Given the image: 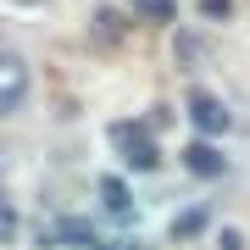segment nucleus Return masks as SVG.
Returning <instances> with one entry per match:
<instances>
[{
    "instance_id": "obj_1",
    "label": "nucleus",
    "mask_w": 250,
    "mask_h": 250,
    "mask_svg": "<svg viewBox=\"0 0 250 250\" xmlns=\"http://www.w3.org/2000/svg\"><path fill=\"white\" fill-rule=\"evenodd\" d=\"M106 145H111V150L123 156L134 172H156V167H161V150H156L150 128H145V123H134V117L111 123V128H106Z\"/></svg>"
},
{
    "instance_id": "obj_2",
    "label": "nucleus",
    "mask_w": 250,
    "mask_h": 250,
    "mask_svg": "<svg viewBox=\"0 0 250 250\" xmlns=\"http://www.w3.org/2000/svg\"><path fill=\"white\" fill-rule=\"evenodd\" d=\"M184 111H189V123H195V134L200 139H217V134H228V106L217 100L211 89H189V100H184Z\"/></svg>"
},
{
    "instance_id": "obj_3",
    "label": "nucleus",
    "mask_w": 250,
    "mask_h": 250,
    "mask_svg": "<svg viewBox=\"0 0 250 250\" xmlns=\"http://www.w3.org/2000/svg\"><path fill=\"white\" fill-rule=\"evenodd\" d=\"M22 100H28V62L0 50V117L22 111Z\"/></svg>"
},
{
    "instance_id": "obj_4",
    "label": "nucleus",
    "mask_w": 250,
    "mask_h": 250,
    "mask_svg": "<svg viewBox=\"0 0 250 250\" xmlns=\"http://www.w3.org/2000/svg\"><path fill=\"white\" fill-rule=\"evenodd\" d=\"M95 195H100V206H106V217H111V223H134V211H139V206H134V189H128L123 178H111V172H106V178L95 184Z\"/></svg>"
},
{
    "instance_id": "obj_5",
    "label": "nucleus",
    "mask_w": 250,
    "mask_h": 250,
    "mask_svg": "<svg viewBox=\"0 0 250 250\" xmlns=\"http://www.w3.org/2000/svg\"><path fill=\"white\" fill-rule=\"evenodd\" d=\"M184 167L195 172V178H223V172H228V156L217 150L211 139H195V145L184 150Z\"/></svg>"
},
{
    "instance_id": "obj_6",
    "label": "nucleus",
    "mask_w": 250,
    "mask_h": 250,
    "mask_svg": "<svg viewBox=\"0 0 250 250\" xmlns=\"http://www.w3.org/2000/svg\"><path fill=\"white\" fill-rule=\"evenodd\" d=\"M50 239L62 250H89L95 245V223H83V217H62V223L50 228Z\"/></svg>"
},
{
    "instance_id": "obj_7",
    "label": "nucleus",
    "mask_w": 250,
    "mask_h": 250,
    "mask_svg": "<svg viewBox=\"0 0 250 250\" xmlns=\"http://www.w3.org/2000/svg\"><path fill=\"white\" fill-rule=\"evenodd\" d=\"M206 228H211V211H206V206H189V211L172 217V239H195V233H206Z\"/></svg>"
},
{
    "instance_id": "obj_8",
    "label": "nucleus",
    "mask_w": 250,
    "mask_h": 250,
    "mask_svg": "<svg viewBox=\"0 0 250 250\" xmlns=\"http://www.w3.org/2000/svg\"><path fill=\"white\" fill-rule=\"evenodd\" d=\"M134 11L145 22H172L178 17V0H134Z\"/></svg>"
},
{
    "instance_id": "obj_9",
    "label": "nucleus",
    "mask_w": 250,
    "mask_h": 250,
    "mask_svg": "<svg viewBox=\"0 0 250 250\" xmlns=\"http://www.w3.org/2000/svg\"><path fill=\"white\" fill-rule=\"evenodd\" d=\"M22 233V223H17V206H11L6 195H0V245H11Z\"/></svg>"
},
{
    "instance_id": "obj_10",
    "label": "nucleus",
    "mask_w": 250,
    "mask_h": 250,
    "mask_svg": "<svg viewBox=\"0 0 250 250\" xmlns=\"http://www.w3.org/2000/svg\"><path fill=\"white\" fill-rule=\"evenodd\" d=\"M217 250H245V233L239 228H223V233H217Z\"/></svg>"
},
{
    "instance_id": "obj_11",
    "label": "nucleus",
    "mask_w": 250,
    "mask_h": 250,
    "mask_svg": "<svg viewBox=\"0 0 250 250\" xmlns=\"http://www.w3.org/2000/svg\"><path fill=\"white\" fill-rule=\"evenodd\" d=\"M195 50H200V39L184 34V39H178V62H195Z\"/></svg>"
},
{
    "instance_id": "obj_12",
    "label": "nucleus",
    "mask_w": 250,
    "mask_h": 250,
    "mask_svg": "<svg viewBox=\"0 0 250 250\" xmlns=\"http://www.w3.org/2000/svg\"><path fill=\"white\" fill-rule=\"evenodd\" d=\"M89 250H139V245H134V239H95Z\"/></svg>"
},
{
    "instance_id": "obj_13",
    "label": "nucleus",
    "mask_w": 250,
    "mask_h": 250,
    "mask_svg": "<svg viewBox=\"0 0 250 250\" xmlns=\"http://www.w3.org/2000/svg\"><path fill=\"white\" fill-rule=\"evenodd\" d=\"M22 6H39V0H22Z\"/></svg>"
}]
</instances>
